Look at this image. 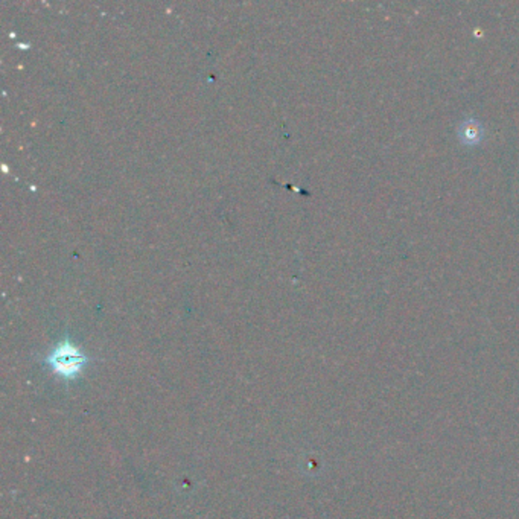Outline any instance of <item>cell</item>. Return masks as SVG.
Returning <instances> with one entry per match:
<instances>
[{
  "mask_svg": "<svg viewBox=\"0 0 519 519\" xmlns=\"http://www.w3.org/2000/svg\"><path fill=\"white\" fill-rule=\"evenodd\" d=\"M458 138L465 145H469V146L478 145L483 139V127L480 125L478 120L466 119L465 122L460 123Z\"/></svg>",
  "mask_w": 519,
  "mask_h": 519,
  "instance_id": "cell-2",
  "label": "cell"
},
{
  "mask_svg": "<svg viewBox=\"0 0 519 519\" xmlns=\"http://www.w3.org/2000/svg\"><path fill=\"white\" fill-rule=\"evenodd\" d=\"M46 364L52 374L64 381L76 379L83 374V370L88 364V356L80 351L69 338L60 341L52 351L44 358Z\"/></svg>",
  "mask_w": 519,
  "mask_h": 519,
  "instance_id": "cell-1",
  "label": "cell"
}]
</instances>
